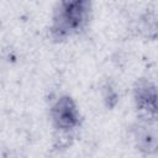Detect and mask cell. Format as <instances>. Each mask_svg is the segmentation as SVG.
<instances>
[{"instance_id":"obj_1","label":"cell","mask_w":158,"mask_h":158,"mask_svg":"<svg viewBox=\"0 0 158 158\" xmlns=\"http://www.w3.org/2000/svg\"><path fill=\"white\" fill-rule=\"evenodd\" d=\"M91 0H60L53 17V37L62 40L80 31L89 20Z\"/></svg>"},{"instance_id":"obj_2","label":"cell","mask_w":158,"mask_h":158,"mask_svg":"<svg viewBox=\"0 0 158 158\" xmlns=\"http://www.w3.org/2000/svg\"><path fill=\"white\" fill-rule=\"evenodd\" d=\"M51 117L57 130L68 132L80 125V115L74 100L68 96H60L52 105Z\"/></svg>"},{"instance_id":"obj_3","label":"cell","mask_w":158,"mask_h":158,"mask_svg":"<svg viewBox=\"0 0 158 158\" xmlns=\"http://www.w3.org/2000/svg\"><path fill=\"white\" fill-rule=\"evenodd\" d=\"M133 95H135L137 110L143 112L146 117L156 120V114H157L156 86L146 79H139L135 85Z\"/></svg>"},{"instance_id":"obj_4","label":"cell","mask_w":158,"mask_h":158,"mask_svg":"<svg viewBox=\"0 0 158 158\" xmlns=\"http://www.w3.org/2000/svg\"><path fill=\"white\" fill-rule=\"evenodd\" d=\"M137 146L141 151L146 153H152L157 147V133L154 127H139L136 133Z\"/></svg>"}]
</instances>
